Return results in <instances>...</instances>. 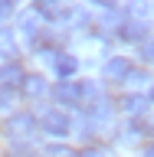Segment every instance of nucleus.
<instances>
[{"instance_id": "6e6552de", "label": "nucleus", "mask_w": 154, "mask_h": 157, "mask_svg": "<svg viewBox=\"0 0 154 157\" xmlns=\"http://www.w3.org/2000/svg\"><path fill=\"white\" fill-rule=\"evenodd\" d=\"M20 92H23L26 98H43L49 92V85H46V78H43V75H30V72H26L23 82H20Z\"/></svg>"}, {"instance_id": "9b49d317", "label": "nucleus", "mask_w": 154, "mask_h": 157, "mask_svg": "<svg viewBox=\"0 0 154 157\" xmlns=\"http://www.w3.org/2000/svg\"><path fill=\"white\" fill-rule=\"evenodd\" d=\"M121 108H125L128 115H141V111L148 108V98H144V95H128V98H125V105H121Z\"/></svg>"}, {"instance_id": "dca6fc26", "label": "nucleus", "mask_w": 154, "mask_h": 157, "mask_svg": "<svg viewBox=\"0 0 154 157\" xmlns=\"http://www.w3.org/2000/svg\"><path fill=\"white\" fill-rule=\"evenodd\" d=\"M144 157H154V144H151V147H148V151H144Z\"/></svg>"}, {"instance_id": "9d476101", "label": "nucleus", "mask_w": 154, "mask_h": 157, "mask_svg": "<svg viewBox=\"0 0 154 157\" xmlns=\"http://www.w3.org/2000/svg\"><path fill=\"white\" fill-rule=\"evenodd\" d=\"M0 56H7V59L17 56V39H13L10 29H0Z\"/></svg>"}, {"instance_id": "7ed1b4c3", "label": "nucleus", "mask_w": 154, "mask_h": 157, "mask_svg": "<svg viewBox=\"0 0 154 157\" xmlns=\"http://www.w3.org/2000/svg\"><path fill=\"white\" fill-rule=\"evenodd\" d=\"M53 98L59 105L76 108V105H82V85L79 82H59V85H53Z\"/></svg>"}, {"instance_id": "f3484780", "label": "nucleus", "mask_w": 154, "mask_h": 157, "mask_svg": "<svg viewBox=\"0 0 154 157\" xmlns=\"http://www.w3.org/2000/svg\"><path fill=\"white\" fill-rule=\"evenodd\" d=\"M148 101H154V85H151V92H148Z\"/></svg>"}, {"instance_id": "423d86ee", "label": "nucleus", "mask_w": 154, "mask_h": 157, "mask_svg": "<svg viewBox=\"0 0 154 157\" xmlns=\"http://www.w3.org/2000/svg\"><path fill=\"white\" fill-rule=\"evenodd\" d=\"M49 62H53V72L62 75V82H69V75H76V69H79L76 56H69V52H53Z\"/></svg>"}, {"instance_id": "ddd939ff", "label": "nucleus", "mask_w": 154, "mask_h": 157, "mask_svg": "<svg viewBox=\"0 0 154 157\" xmlns=\"http://www.w3.org/2000/svg\"><path fill=\"white\" fill-rule=\"evenodd\" d=\"M13 10H17V7H13V3H10V0H0V20H3V17H10V13H13Z\"/></svg>"}, {"instance_id": "2eb2a0df", "label": "nucleus", "mask_w": 154, "mask_h": 157, "mask_svg": "<svg viewBox=\"0 0 154 157\" xmlns=\"http://www.w3.org/2000/svg\"><path fill=\"white\" fill-rule=\"evenodd\" d=\"M144 59H151V62H154V43H148V46H144Z\"/></svg>"}, {"instance_id": "4468645a", "label": "nucleus", "mask_w": 154, "mask_h": 157, "mask_svg": "<svg viewBox=\"0 0 154 157\" xmlns=\"http://www.w3.org/2000/svg\"><path fill=\"white\" fill-rule=\"evenodd\" d=\"M76 157H105V151H98V147H89V151H82V154Z\"/></svg>"}, {"instance_id": "1a4fd4ad", "label": "nucleus", "mask_w": 154, "mask_h": 157, "mask_svg": "<svg viewBox=\"0 0 154 157\" xmlns=\"http://www.w3.org/2000/svg\"><path fill=\"white\" fill-rule=\"evenodd\" d=\"M33 10H36L39 17H46L49 23H56L59 17H66V13H69V7H62V3H53V0H36V3H33Z\"/></svg>"}, {"instance_id": "20e7f679", "label": "nucleus", "mask_w": 154, "mask_h": 157, "mask_svg": "<svg viewBox=\"0 0 154 157\" xmlns=\"http://www.w3.org/2000/svg\"><path fill=\"white\" fill-rule=\"evenodd\" d=\"M23 69L17 62H7V66H0V92H20V82H23Z\"/></svg>"}, {"instance_id": "0eeeda50", "label": "nucleus", "mask_w": 154, "mask_h": 157, "mask_svg": "<svg viewBox=\"0 0 154 157\" xmlns=\"http://www.w3.org/2000/svg\"><path fill=\"white\" fill-rule=\"evenodd\" d=\"M105 78H112V82H125L128 75H135V66L128 62V59H108L105 62V72H102Z\"/></svg>"}, {"instance_id": "f257e3e1", "label": "nucleus", "mask_w": 154, "mask_h": 157, "mask_svg": "<svg viewBox=\"0 0 154 157\" xmlns=\"http://www.w3.org/2000/svg\"><path fill=\"white\" fill-rule=\"evenodd\" d=\"M3 134L10 141H30V137L36 134V118L26 115V111H17V115H10L3 121Z\"/></svg>"}, {"instance_id": "f8f14e48", "label": "nucleus", "mask_w": 154, "mask_h": 157, "mask_svg": "<svg viewBox=\"0 0 154 157\" xmlns=\"http://www.w3.org/2000/svg\"><path fill=\"white\" fill-rule=\"evenodd\" d=\"M46 157H76V154H72V151H69V147L56 144V147H49V151H46Z\"/></svg>"}, {"instance_id": "39448f33", "label": "nucleus", "mask_w": 154, "mask_h": 157, "mask_svg": "<svg viewBox=\"0 0 154 157\" xmlns=\"http://www.w3.org/2000/svg\"><path fill=\"white\" fill-rule=\"evenodd\" d=\"M118 33H121V39H128V43H144L148 39V23L144 20H121Z\"/></svg>"}, {"instance_id": "f03ea898", "label": "nucleus", "mask_w": 154, "mask_h": 157, "mask_svg": "<svg viewBox=\"0 0 154 157\" xmlns=\"http://www.w3.org/2000/svg\"><path fill=\"white\" fill-rule=\"evenodd\" d=\"M39 124H43V131L53 137H66L69 131H72V121H69L66 111H59V108H46L43 111V118H39Z\"/></svg>"}]
</instances>
